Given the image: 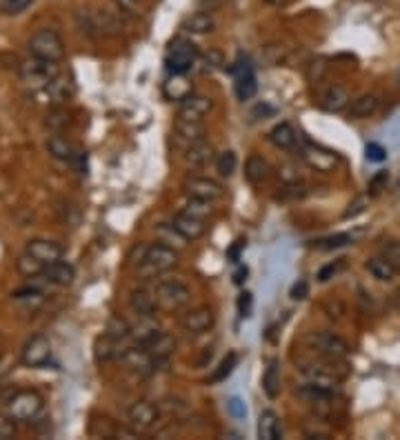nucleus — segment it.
<instances>
[{
	"mask_svg": "<svg viewBox=\"0 0 400 440\" xmlns=\"http://www.w3.org/2000/svg\"><path fill=\"white\" fill-rule=\"evenodd\" d=\"M58 76H60V69L54 60H43V58L32 56L20 65V78H23L25 85L34 89H45L49 83H54Z\"/></svg>",
	"mask_w": 400,
	"mask_h": 440,
	"instance_id": "nucleus-1",
	"label": "nucleus"
},
{
	"mask_svg": "<svg viewBox=\"0 0 400 440\" xmlns=\"http://www.w3.org/2000/svg\"><path fill=\"white\" fill-rule=\"evenodd\" d=\"M29 54L34 58L54 60V63H58V60H63V56H65V43L54 29H40V32H36L32 38H29Z\"/></svg>",
	"mask_w": 400,
	"mask_h": 440,
	"instance_id": "nucleus-2",
	"label": "nucleus"
},
{
	"mask_svg": "<svg viewBox=\"0 0 400 440\" xmlns=\"http://www.w3.org/2000/svg\"><path fill=\"white\" fill-rule=\"evenodd\" d=\"M198 58V49L192 40L187 38H176L172 45H169L167 52V69L172 74H187L189 69L194 67Z\"/></svg>",
	"mask_w": 400,
	"mask_h": 440,
	"instance_id": "nucleus-3",
	"label": "nucleus"
},
{
	"mask_svg": "<svg viewBox=\"0 0 400 440\" xmlns=\"http://www.w3.org/2000/svg\"><path fill=\"white\" fill-rule=\"evenodd\" d=\"M140 265H143V272L147 274H163L178 265V254L174 247H169L165 243H156L147 247L145 258Z\"/></svg>",
	"mask_w": 400,
	"mask_h": 440,
	"instance_id": "nucleus-4",
	"label": "nucleus"
},
{
	"mask_svg": "<svg viewBox=\"0 0 400 440\" xmlns=\"http://www.w3.org/2000/svg\"><path fill=\"white\" fill-rule=\"evenodd\" d=\"M154 296L158 300V307L165 309H180L192 300V289L180 280H163L154 289Z\"/></svg>",
	"mask_w": 400,
	"mask_h": 440,
	"instance_id": "nucleus-5",
	"label": "nucleus"
},
{
	"mask_svg": "<svg viewBox=\"0 0 400 440\" xmlns=\"http://www.w3.org/2000/svg\"><path fill=\"white\" fill-rule=\"evenodd\" d=\"M43 412V396L36 392H16L7 403V414L14 420H34Z\"/></svg>",
	"mask_w": 400,
	"mask_h": 440,
	"instance_id": "nucleus-6",
	"label": "nucleus"
},
{
	"mask_svg": "<svg viewBox=\"0 0 400 440\" xmlns=\"http://www.w3.org/2000/svg\"><path fill=\"white\" fill-rule=\"evenodd\" d=\"M20 360H23L25 367H32V369L45 367L49 360H52V343H49V338L43 334H36L29 338L23 347Z\"/></svg>",
	"mask_w": 400,
	"mask_h": 440,
	"instance_id": "nucleus-7",
	"label": "nucleus"
},
{
	"mask_svg": "<svg viewBox=\"0 0 400 440\" xmlns=\"http://www.w3.org/2000/svg\"><path fill=\"white\" fill-rule=\"evenodd\" d=\"M120 360H123V365L127 369H132L134 374L138 376H149L154 374V369L158 365V360L147 352L143 345H134L129 349H123V354H120Z\"/></svg>",
	"mask_w": 400,
	"mask_h": 440,
	"instance_id": "nucleus-8",
	"label": "nucleus"
},
{
	"mask_svg": "<svg viewBox=\"0 0 400 440\" xmlns=\"http://www.w3.org/2000/svg\"><path fill=\"white\" fill-rule=\"evenodd\" d=\"M183 192L187 194V198H200V200H209V203H214V200L223 198L225 189L212 178L194 176V178H187L183 183Z\"/></svg>",
	"mask_w": 400,
	"mask_h": 440,
	"instance_id": "nucleus-9",
	"label": "nucleus"
},
{
	"mask_svg": "<svg viewBox=\"0 0 400 440\" xmlns=\"http://www.w3.org/2000/svg\"><path fill=\"white\" fill-rule=\"evenodd\" d=\"M298 152H300V158H303L309 167H314L316 172H334L336 165L340 163V158L334 152H329V149H323V147H314L309 143L305 147H300Z\"/></svg>",
	"mask_w": 400,
	"mask_h": 440,
	"instance_id": "nucleus-10",
	"label": "nucleus"
},
{
	"mask_svg": "<svg viewBox=\"0 0 400 440\" xmlns=\"http://www.w3.org/2000/svg\"><path fill=\"white\" fill-rule=\"evenodd\" d=\"M312 345L316 347L318 354L327 356L329 360H343L349 354V345L340 336H334L329 332H320L312 336Z\"/></svg>",
	"mask_w": 400,
	"mask_h": 440,
	"instance_id": "nucleus-11",
	"label": "nucleus"
},
{
	"mask_svg": "<svg viewBox=\"0 0 400 440\" xmlns=\"http://www.w3.org/2000/svg\"><path fill=\"white\" fill-rule=\"evenodd\" d=\"M127 420L134 429H138V432H145V429H152L156 425L158 409H156V405L147 403V400H138V403H134L127 409Z\"/></svg>",
	"mask_w": 400,
	"mask_h": 440,
	"instance_id": "nucleus-12",
	"label": "nucleus"
},
{
	"mask_svg": "<svg viewBox=\"0 0 400 440\" xmlns=\"http://www.w3.org/2000/svg\"><path fill=\"white\" fill-rule=\"evenodd\" d=\"M25 252L29 256H34L38 263H43V265H52L56 260L63 258V247H60L56 240H45V238L29 240Z\"/></svg>",
	"mask_w": 400,
	"mask_h": 440,
	"instance_id": "nucleus-13",
	"label": "nucleus"
},
{
	"mask_svg": "<svg viewBox=\"0 0 400 440\" xmlns=\"http://www.w3.org/2000/svg\"><path fill=\"white\" fill-rule=\"evenodd\" d=\"M214 107V100L209 96L203 94H192L187 96L183 103H180L178 109V118H185V120H203L209 112H212Z\"/></svg>",
	"mask_w": 400,
	"mask_h": 440,
	"instance_id": "nucleus-14",
	"label": "nucleus"
},
{
	"mask_svg": "<svg viewBox=\"0 0 400 440\" xmlns=\"http://www.w3.org/2000/svg\"><path fill=\"white\" fill-rule=\"evenodd\" d=\"M214 325V312L209 307H198L194 309V312H189L183 316V320H180V327H183V332L187 334H205L207 329H212Z\"/></svg>",
	"mask_w": 400,
	"mask_h": 440,
	"instance_id": "nucleus-15",
	"label": "nucleus"
},
{
	"mask_svg": "<svg viewBox=\"0 0 400 440\" xmlns=\"http://www.w3.org/2000/svg\"><path fill=\"white\" fill-rule=\"evenodd\" d=\"M143 347L160 363V360H167L169 356L176 352V340H174L172 334H167V332H163V329H158L154 336H149L145 340Z\"/></svg>",
	"mask_w": 400,
	"mask_h": 440,
	"instance_id": "nucleus-16",
	"label": "nucleus"
},
{
	"mask_svg": "<svg viewBox=\"0 0 400 440\" xmlns=\"http://www.w3.org/2000/svg\"><path fill=\"white\" fill-rule=\"evenodd\" d=\"M269 143L276 149H283V152H294L300 145V136L289 123H280L269 132Z\"/></svg>",
	"mask_w": 400,
	"mask_h": 440,
	"instance_id": "nucleus-17",
	"label": "nucleus"
},
{
	"mask_svg": "<svg viewBox=\"0 0 400 440\" xmlns=\"http://www.w3.org/2000/svg\"><path fill=\"white\" fill-rule=\"evenodd\" d=\"M74 267L63 263V260H56V263L52 265H45L43 274H40V278L45 280V283H52V285H58V287H67L74 283Z\"/></svg>",
	"mask_w": 400,
	"mask_h": 440,
	"instance_id": "nucleus-18",
	"label": "nucleus"
},
{
	"mask_svg": "<svg viewBox=\"0 0 400 440\" xmlns=\"http://www.w3.org/2000/svg\"><path fill=\"white\" fill-rule=\"evenodd\" d=\"M172 225H174L187 240H198V238H203L205 232H207L205 220L194 218V216H187L185 212H180L178 216H174V223H172Z\"/></svg>",
	"mask_w": 400,
	"mask_h": 440,
	"instance_id": "nucleus-19",
	"label": "nucleus"
},
{
	"mask_svg": "<svg viewBox=\"0 0 400 440\" xmlns=\"http://www.w3.org/2000/svg\"><path fill=\"white\" fill-rule=\"evenodd\" d=\"M129 307L134 309L136 316H156L158 300L154 294H149L147 289H134L132 296H129Z\"/></svg>",
	"mask_w": 400,
	"mask_h": 440,
	"instance_id": "nucleus-20",
	"label": "nucleus"
},
{
	"mask_svg": "<svg viewBox=\"0 0 400 440\" xmlns=\"http://www.w3.org/2000/svg\"><path fill=\"white\" fill-rule=\"evenodd\" d=\"M163 94L167 100H180L183 103L187 96L194 94V87L185 74H172V78L163 85Z\"/></svg>",
	"mask_w": 400,
	"mask_h": 440,
	"instance_id": "nucleus-21",
	"label": "nucleus"
},
{
	"mask_svg": "<svg viewBox=\"0 0 400 440\" xmlns=\"http://www.w3.org/2000/svg\"><path fill=\"white\" fill-rule=\"evenodd\" d=\"M272 176V165L267 163L263 156H249L247 165H245V178L252 185H263Z\"/></svg>",
	"mask_w": 400,
	"mask_h": 440,
	"instance_id": "nucleus-22",
	"label": "nucleus"
},
{
	"mask_svg": "<svg viewBox=\"0 0 400 440\" xmlns=\"http://www.w3.org/2000/svg\"><path fill=\"white\" fill-rule=\"evenodd\" d=\"M174 132L180 140H185L187 147L192 143H198V140H205V125L200 120H185L178 118L174 125Z\"/></svg>",
	"mask_w": 400,
	"mask_h": 440,
	"instance_id": "nucleus-23",
	"label": "nucleus"
},
{
	"mask_svg": "<svg viewBox=\"0 0 400 440\" xmlns=\"http://www.w3.org/2000/svg\"><path fill=\"white\" fill-rule=\"evenodd\" d=\"M185 158H187V163L196 169L207 167L214 160V147L209 143H205V140H198V143H192L187 147Z\"/></svg>",
	"mask_w": 400,
	"mask_h": 440,
	"instance_id": "nucleus-24",
	"label": "nucleus"
},
{
	"mask_svg": "<svg viewBox=\"0 0 400 440\" xmlns=\"http://www.w3.org/2000/svg\"><path fill=\"white\" fill-rule=\"evenodd\" d=\"M320 107H323L325 112H343L345 107H349V92L340 85L329 87L323 94V98H320Z\"/></svg>",
	"mask_w": 400,
	"mask_h": 440,
	"instance_id": "nucleus-25",
	"label": "nucleus"
},
{
	"mask_svg": "<svg viewBox=\"0 0 400 440\" xmlns=\"http://www.w3.org/2000/svg\"><path fill=\"white\" fill-rule=\"evenodd\" d=\"M89 29H98L100 34H118L123 29V23L118 18H114L109 12H94L89 14Z\"/></svg>",
	"mask_w": 400,
	"mask_h": 440,
	"instance_id": "nucleus-26",
	"label": "nucleus"
},
{
	"mask_svg": "<svg viewBox=\"0 0 400 440\" xmlns=\"http://www.w3.org/2000/svg\"><path fill=\"white\" fill-rule=\"evenodd\" d=\"M378 105H380V100L374 94H365V96H358L356 100H352L347 109L352 118H369L378 112Z\"/></svg>",
	"mask_w": 400,
	"mask_h": 440,
	"instance_id": "nucleus-27",
	"label": "nucleus"
},
{
	"mask_svg": "<svg viewBox=\"0 0 400 440\" xmlns=\"http://www.w3.org/2000/svg\"><path fill=\"white\" fill-rule=\"evenodd\" d=\"M47 149H49V154H52L54 158L65 160V163H72V160L76 158V154H78V149H74V145L69 143L67 138L58 136V134L56 136H49Z\"/></svg>",
	"mask_w": 400,
	"mask_h": 440,
	"instance_id": "nucleus-28",
	"label": "nucleus"
},
{
	"mask_svg": "<svg viewBox=\"0 0 400 440\" xmlns=\"http://www.w3.org/2000/svg\"><path fill=\"white\" fill-rule=\"evenodd\" d=\"M118 345H120V340L112 338L109 334L98 336L96 345H94V356H96L98 363H107V360H112V358L123 354V352H118Z\"/></svg>",
	"mask_w": 400,
	"mask_h": 440,
	"instance_id": "nucleus-29",
	"label": "nucleus"
},
{
	"mask_svg": "<svg viewBox=\"0 0 400 440\" xmlns=\"http://www.w3.org/2000/svg\"><path fill=\"white\" fill-rule=\"evenodd\" d=\"M280 436V425H278V416L272 409H265L258 418V438L263 440H276Z\"/></svg>",
	"mask_w": 400,
	"mask_h": 440,
	"instance_id": "nucleus-30",
	"label": "nucleus"
},
{
	"mask_svg": "<svg viewBox=\"0 0 400 440\" xmlns=\"http://www.w3.org/2000/svg\"><path fill=\"white\" fill-rule=\"evenodd\" d=\"M214 27H216V20L207 12H196L185 20V29L189 34H209L214 32Z\"/></svg>",
	"mask_w": 400,
	"mask_h": 440,
	"instance_id": "nucleus-31",
	"label": "nucleus"
},
{
	"mask_svg": "<svg viewBox=\"0 0 400 440\" xmlns=\"http://www.w3.org/2000/svg\"><path fill=\"white\" fill-rule=\"evenodd\" d=\"M365 267L376 280H383V283H389V280L396 278V267L383 256H380V258H369Z\"/></svg>",
	"mask_w": 400,
	"mask_h": 440,
	"instance_id": "nucleus-32",
	"label": "nucleus"
},
{
	"mask_svg": "<svg viewBox=\"0 0 400 440\" xmlns=\"http://www.w3.org/2000/svg\"><path fill=\"white\" fill-rule=\"evenodd\" d=\"M263 392L267 394V398H278L280 396V372H278V363L272 360L269 367L265 369L263 376Z\"/></svg>",
	"mask_w": 400,
	"mask_h": 440,
	"instance_id": "nucleus-33",
	"label": "nucleus"
},
{
	"mask_svg": "<svg viewBox=\"0 0 400 440\" xmlns=\"http://www.w3.org/2000/svg\"><path fill=\"white\" fill-rule=\"evenodd\" d=\"M183 212L187 216H194V218H200V220H207L209 216H212L214 207L209 200H200V198H189L187 205L183 207Z\"/></svg>",
	"mask_w": 400,
	"mask_h": 440,
	"instance_id": "nucleus-34",
	"label": "nucleus"
},
{
	"mask_svg": "<svg viewBox=\"0 0 400 440\" xmlns=\"http://www.w3.org/2000/svg\"><path fill=\"white\" fill-rule=\"evenodd\" d=\"M105 334H109L116 340H127V338H132V325H129L125 318L112 316V318H109V323H107Z\"/></svg>",
	"mask_w": 400,
	"mask_h": 440,
	"instance_id": "nucleus-35",
	"label": "nucleus"
},
{
	"mask_svg": "<svg viewBox=\"0 0 400 440\" xmlns=\"http://www.w3.org/2000/svg\"><path fill=\"white\" fill-rule=\"evenodd\" d=\"M256 92H258V83H256L254 74L236 78V96H238V100H252L256 96Z\"/></svg>",
	"mask_w": 400,
	"mask_h": 440,
	"instance_id": "nucleus-36",
	"label": "nucleus"
},
{
	"mask_svg": "<svg viewBox=\"0 0 400 440\" xmlns=\"http://www.w3.org/2000/svg\"><path fill=\"white\" fill-rule=\"evenodd\" d=\"M238 365V354H227L223 360H220V365L214 369V374L212 378H209V383H223V380H227V376L234 372Z\"/></svg>",
	"mask_w": 400,
	"mask_h": 440,
	"instance_id": "nucleus-37",
	"label": "nucleus"
},
{
	"mask_svg": "<svg viewBox=\"0 0 400 440\" xmlns=\"http://www.w3.org/2000/svg\"><path fill=\"white\" fill-rule=\"evenodd\" d=\"M16 267H18V272L23 274V276H27V278H36V276L43 274V269H45L43 263H38V260H36L34 256H29L27 252L18 258Z\"/></svg>",
	"mask_w": 400,
	"mask_h": 440,
	"instance_id": "nucleus-38",
	"label": "nucleus"
},
{
	"mask_svg": "<svg viewBox=\"0 0 400 440\" xmlns=\"http://www.w3.org/2000/svg\"><path fill=\"white\" fill-rule=\"evenodd\" d=\"M236 165H238V158H236V154L232 152V149H225V152L218 154V158H216L218 174L225 176V178H229V176L236 172Z\"/></svg>",
	"mask_w": 400,
	"mask_h": 440,
	"instance_id": "nucleus-39",
	"label": "nucleus"
},
{
	"mask_svg": "<svg viewBox=\"0 0 400 440\" xmlns=\"http://www.w3.org/2000/svg\"><path fill=\"white\" fill-rule=\"evenodd\" d=\"M69 123H72V118H69L67 109H52L45 120V125L52 129V132H63Z\"/></svg>",
	"mask_w": 400,
	"mask_h": 440,
	"instance_id": "nucleus-40",
	"label": "nucleus"
},
{
	"mask_svg": "<svg viewBox=\"0 0 400 440\" xmlns=\"http://www.w3.org/2000/svg\"><path fill=\"white\" fill-rule=\"evenodd\" d=\"M352 234H334V236H327V238H320L314 240V247L316 249H338V247H345L352 243Z\"/></svg>",
	"mask_w": 400,
	"mask_h": 440,
	"instance_id": "nucleus-41",
	"label": "nucleus"
},
{
	"mask_svg": "<svg viewBox=\"0 0 400 440\" xmlns=\"http://www.w3.org/2000/svg\"><path fill=\"white\" fill-rule=\"evenodd\" d=\"M325 74H327V60L325 58H316L309 63V67H307L309 83H320V80L325 78Z\"/></svg>",
	"mask_w": 400,
	"mask_h": 440,
	"instance_id": "nucleus-42",
	"label": "nucleus"
},
{
	"mask_svg": "<svg viewBox=\"0 0 400 440\" xmlns=\"http://www.w3.org/2000/svg\"><path fill=\"white\" fill-rule=\"evenodd\" d=\"M345 260L347 258H338L336 263H329V265H325L323 269H320V272H318V280H320V283H327V280H332L334 276H338L340 272H343V269L347 267Z\"/></svg>",
	"mask_w": 400,
	"mask_h": 440,
	"instance_id": "nucleus-43",
	"label": "nucleus"
},
{
	"mask_svg": "<svg viewBox=\"0 0 400 440\" xmlns=\"http://www.w3.org/2000/svg\"><path fill=\"white\" fill-rule=\"evenodd\" d=\"M32 3L34 0H0V12L7 16H16L20 12H25Z\"/></svg>",
	"mask_w": 400,
	"mask_h": 440,
	"instance_id": "nucleus-44",
	"label": "nucleus"
},
{
	"mask_svg": "<svg viewBox=\"0 0 400 440\" xmlns=\"http://www.w3.org/2000/svg\"><path fill=\"white\" fill-rule=\"evenodd\" d=\"M383 258H387L389 263L396 267V272H400V243L398 240H389L383 247Z\"/></svg>",
	"mask_w": 400,
	"mask_h": 440,
	"instance_id": "nucleus-45",
	"label": "nucleus"
},
{
	"mask_svg": "<svg viewBox=\"0 0 400 440\" xmlns=\"http://www.w3.org/2000/svg\"><path fill=\"white\" fill-rule=\"evenodd\" d=\"M387 180H389V172H378L372 180H369V196H378L383 189H387Z\"/></svg>",
	"mask_w": 400,
	"mask_h": 440,
	"instance_id": "nucleus-46",
	"label": "nucleus"
},
{
	"mask_svg": "<svg viewBox=\"0 0 400 440\" xmlns=\"http://www.w3.org/2000/svg\"><path fill=\"white\" fill-rule=\"evenodd\" d=\"M16 436V423L12 416L0 414V440H9Z\"/></svg>",
	"mask_w": 400,
	"mask_h": 440,
	"instance_id": "nucleus-47",
	"label": "nucleus"
},
{
	"mask_svg": "<svg viewBox=\"0 0 400 440\" xmlns=\"http://www.w3.org/2000/svg\"><path fill=\"white\" fill-rule=\"evenodd\" d=\"M227 409H229V414H232L236 420H243V418H247V405H245V400H240L238 396L229 398Z\"/></svg>",
	"mask_w": 400,
	"mask_h": 440,
	"instance_id": "nucleus-48",
	"label": "nucleus"
},
{
	"mask_svg": "<svg viewBox=\"0 0 400 440\" xmlns=\"http://www.w3.org/2000/svg\"><path fill=\"white\" fill-rule=\"evenodd\" d=\"M365 154H367V160H374V163H383L387 158V152L378 143H369L365 147Z\"/></svg>",
	"mask_w": 400,
	"mask_h": 440,
	"instance_id": "nucleus-49",
	"label": "nucleus"
},
{
	"mask_svg": "<svg viewBox=\"0 0 400 440\" xmlns=\"http://www.w3.org/2000/svg\"><path fill=\"white\" fill-rule=\"evenodd\" d=\"M147 3L149 0H118V5L123 7L125 12H132V14H143Z\"/></svg>",
	"mask_w": 400,
	"mask_h": 440,
	"instance_id": "nucleus-50",
	"label": "nucleus"
},
{
	"mask_svg": "<svg viewBox=\"0 0 400 440\" xmlns=\"http://www.w3.org/2000/svg\"><path fill=\"white\" fill-rule=\"evenodd\" d=\"M365 207H367V198L365 196H358L352 205H349V209L345 212V218L349 220V218H356L358 214H363L365 212Z\"/></svg>",
	"mask_w": 400,
	"mask_h": 440,
	"instance_id": "nucleus-51",
	"label": "nucleus"
},
{
	"mask_svg": "<svg viewBox=\"0 0 400 440\" xmlns=\"http://www.w3.org/2000/svg\"><path fill=\"white\" fill-rule=\"evenodd\" d=\"M252 305H254V298H252V294L249 292H245V294H240V298H238V312H240V316H252Z\"/></svg>",
	"mask_w": 400,
	"mask_h": 440,
	"instance_id": "nucleus-52",
	"label": "nucleus"
},
{
	"mask_svg": "<svg viewBox=\"0 0 400 440\" xmlns=\"http://www.w3.org/2000/svg\"><path fill=\"white\" fill-rule=\"evenodd\" d=\"M278 174L283 176L285 183H300V178H303V176H300V172H296L294 165H283Z\"/></svg>",
	"mask_w": 400,
	"mask_h": 440,
	"instance_id": "nucleus-53",
	"label": "nucleus"
},
{
	"mask_svg": "<svg viewBox=\"0 0 400 440\" xmlns=\"http://www.w3.org/2000/svg\"><path fill=\"white\" fill-rule=\"evenodd\" d=\"M289 296H292L294 300H305L309 296V285L305 283V280H298V283H294L292 292H289Z\"/></svg>",
	"mask_w": 400,
	"mask_h": 440,
	"instance_id": "nucleus-54",
	"label": "nucleus"
},
{
	"mask_svg": "<svg viewBox=\"0 0 400 440\" xmlns=\"http://www.w3.org/2000/svg\"><path fill=\"white\" fill-rule=\"evenodd\" d=\"M245 240L240 238V240H236V243L229 247V252H227V260H232V263H238L240 260V254H243V249H245Z\"/></svg>",
	"mask_w": 400,
	"mask_h": 440,
	"instance_id": "nucleus-55",
	"label": "nucleus"
},
{
	"mask_svg": "<svg viewBox=\"0 0 400 440\" xmlns=\"http://www.w3.org/2000/svg\"><path fill=\"white\" fill-rule=\"evenodd\" d=\"M247 274H249V269L240 265V267L236 269V272H234V283H236V285H243L245 280H247Z\"/></svg>",
	"mask_w": 400,
	"mask_h": 440,
	"instance_id": "nucleus-56",
	"label": "nucleus"
},
{
	"mask_svg": "<svg viewBox=\"0 0 400 440\" xmlns=\"http://www.w3.org/2000/svg\"><path fill=\"white\" fill-rule=\"evenodd\" d=\"M263 3H267V5H274V7H280V5H285L287 0H263Z\"/></svg>",
	"mask_w": 400,
	"mask_h": 440,
	"instance_id": "nucleus-57",
	"label": "nucleus"
},
{
	"mask_svg": "<svg viewBox=\"0 0 400 440\" xmlns=\"http://www.w3.org/2000/svg\"><path fill=\"white\" fill-rule=\"evenodd\" d=\"M398 80H400V72H398Z\"/></svg>",
	"mask_w": 400,
	"mask_h": 440,
	"instance_id": "nucleus-58",
	"label": "nucleus"
}]
</instances>
